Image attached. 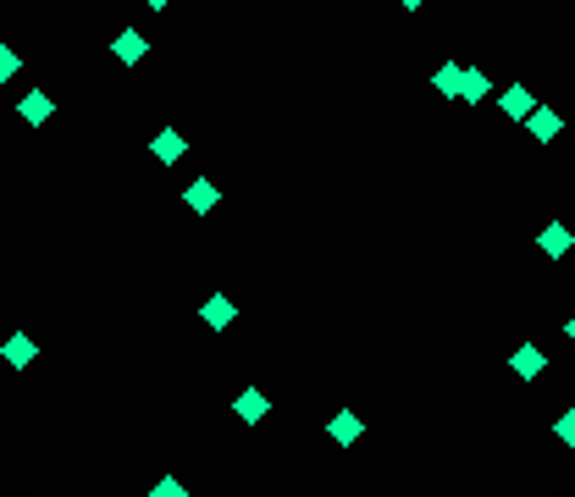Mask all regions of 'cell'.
I'll use <instances>...</instances> for the list:
<instances>
[{"instance_id": "6da1fadb", "label": "cell", "mask_w": 575, "mask_h": 497, "mask_svg": "<svg viewBox=\"0 0 575 497\" xmlns=\"http://www.w3.org/2000/svg\"><path fill=\"white\" fill-rule=\"evenodd\" d=\"M111 50H116V61H127V66H133V61L150 55V39H144V34H116V45H111Z\"/></svg>"}, {"instance_id": "7a4b0ae2", "label": "cell", "mask_w": 575, "mask_h": 497, "mask_svg": "<svg viewBox=\"0 0 575 497\" xmlns=\"http://www.w3.org/2000/svg\"><path fill=\"white\" fill-rule=\"evenodd\" d=\"M526 127H531V138H542V144H548V138L559 133V111H548V105H537V111L526 116Z\"/></svg>"}, {"instance_id": "3957f363", "label": "cell", "mask_w": 575, "mask_h": 497, "mask_svg": "<svg viewBox=\"0 0 575 497\" xmlns=\"http://www.w3.org/2000/svg\"><path fill=\"white\" fill-rule=\"evenodd\" d=\"M327 432H332V442H338V448H348V442H359V420L343 409V414H332V425H327Z\"/></svg>"}, {"instance_id": "277c9868", "label": "cell", "mask_w": 575, "mask_h": 497, "mask_svg": "<svg viewBox=\"0 0 575 497\" xmlns=\"http://www.w3.org/2000/svg\"><path fill=\"white\" fill-rule=\"evenodd\" d=\"M17 111H23V122H34V127L55 116V105H50V94H23V105H17Z\"/></svg>"}, {"instance_id": "5b68a950", "label": "cell", "mask_w": 575, "mask_h": 497, "mask_svg": "<svg viewBox=\"0 0 575 497\" xmlns=\"http://www.w3.org/2000/svg\"><path fill=\"white\" fill-rule=\"evenodd\" d=\"M503 111H509L515 122H526V116L537 111V100H531V89H503Z\"/></svg>"}, {"instance_id": "8992f818", "label": "cell", "mask_w": 575, "mask_h": 497, "mask_svg": "<svg viewBox=\"0 0 575 497\" xmlns=\"http://www.w3.org/2000/svg\"><path fill=\"white\" fill-rule=\"evenodd\" d=\"M509 365H515L520 376H542V365H548V360H542V348H531V343H526V348H515V360H509Z\"/></svg>"}, {"instance_id": "52a82bcc", "label": "cell", "mask_w": 575, "mask_h": 497, "mask_svg": "<svg viewBox=\"0 0 575 497\" xmlns=\"http://www.w3.org/2000/svg\"><path fill=\"white\" fill-rule=\"evenodd\" d=\"M0 353H6V365H28L34 360V337H6V348H0Z\"/></svg>"}, {"instance_id": "ba28073f", "label": "cell", "mask_w": 575, "mask_h": 497, "mask_svg": "<svg viewBox=\"0 0 575 497\" xmlns=\"http://www.w3.org/2000/svg\"><path fill=\"white\" fill-rule=\"evenodd\" d=\"M570 244H575V233H570V227H548V233H542V254H553V260H559Z\"/></svg>"}, {"instance_id": "9c48e42d", "label": "cell", "mask_w": 575, "mask_h": 497, "mask_svg": "<svg viewBox=\"0 0 575 497\" xmlns=\"http://www.w3.org/2000/svg\"><path fill=\"white\" fill-rule=\"evenodd\" d=\"M233 315H238L233 299H210V304H205V321H210V326H233Z\"/></svg>"}, {"instance_id": "30bf717a", "label": "cell", "mask_w": 575, "mask_h": 497, "mask_svg": "<svg viewBox=\"0 0 575 497\" xmlns=\"http://www.w3.org/2000/svg\"><path fill=\"white\" fill-rule=\"evenodd\" d=\"M210 204H216V183H194L188 188V210H199V216H205Z\"/></svg>"}, {"instance_id": "8fae6325", "label": "cell", "mask_w": 575, "mask_h": 497, "mask_svg": "<svg viewBox=\"0 0 575 497\" xmlns=\"http://www.w3.org/2000/svg\"><path fill=\"white\" fill-rule=\"evenodd\" d=\"M156 155H161V161L172 166V161L183 155V133H161V138H156Z\"/></svg>"}, {"instance_id": "7c38bea8", "label": "cell", "mask_w": 575, "mask_h": 497, "mask_svg": "<svg viewBox=\"0 0 575 497\" xmlns=\"http://www.w3.org/2000/svg\"><path fill=\"white\" fill-rule=\"evenodd\" d=\"M17 73H23V55L0 45V84H6V78H17Z\"/></svg>"}, {"instance_id": "4fadbf2b", "label": "cell", "mask_w": 575, "mask_h": 497, "mask_svg": "<svg viewBox=\"0 0 575 497\" xmlns=\"http://www.w3.org/2000/svg\"><path fill=\"white\" fill-rule=\"evenodd\" d=\"M459 78H465V66H443V73H438V94H459Z\"/></svg>"}, {"instance_id": "5bb4252c", "label": "cell", "mask_w": 575, "mask_h": 497, "mask_svg": "<svg viewBox=\"0 0 575 497\" xmlns=\"http://www.w3.org/2000/svg\"><path fill=\"white\" fill-rule=\"evenodd\" d=\"M459 94H465V100H481V94H487V78H481V73H465V78H459Z\"/></svg>"}, {"instance_id": "9a60e30c", "label": "cell", "mask_w": 575, "mask_h": 497, "mask_svg": "<svg viewBox=\"0 0 575 497\" xmlns=\"http://www.w3.org/2000/svg\"><path fill=\"white\" fill-rule=\"evenodd\" d=\"M238 414H244V420H260V414H266V398H260V393H244V398H238Z\"/></svg>"}, {"instance_id": "2e32d148", "label": "cell", "mask_w": 575, "mask_h": 497, "mask_svg": "<svg viewBox=\"0 0 575 497\" xmlns=\"http://www.w3.org/2000/svg\"><path fill=\"white\" fill-rule=\"evenodd\" d=\"M559 437H564V442H575V409H564V414H559Z\"/></svg>"}, {"instance_id": "e0dca14e", "label": "cell", "mask_w": 575, "mask_h": 497, "mask_svg": "<svg viewBox=\"0 0 575 497\" xmlns=\"http://www.w3.org/2000/svg\"><path fill=\"white\" fill-rule=\"evenodd\" d=\"M144 6H156V12H161V6H172V0H144Z\"/></svg>"}, {"instance_id": "ac0fdd59", "label": "cell", "mask_w": 575, "mask_h": 497, "mask_svg": "<svg viewBox=\"0 0 575 497\" xmlns=\"http://www.w3.org/2000/svg\"><path fill=\"white\" fill-rule=\"evenodd\" d=\"M398 6H409V12H415V6H420V0H398Z\"/></svg>"}, {"instance_id": "d6986e66", "label": "cell", "mask_w": 575, "mask_h": 497, "mask_svg": "<svg viewBox=\"0 0 575 497\" xmlns=\"http://www.w3.org/2000/svg\"><path fill=\"white\" fill-rule=\"evenodd\" d=\"M570 343H575V321H570Z\"/></svg>"}]
</instances>
